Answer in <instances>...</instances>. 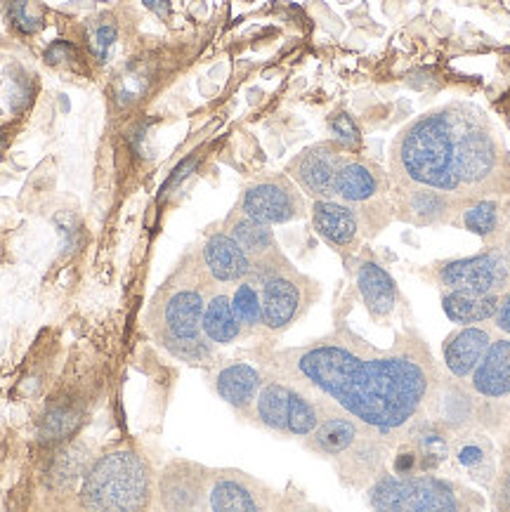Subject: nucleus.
<instances>
[{"label": "nucleus", "instance_id": "obj_1", "mask_svg": "<svg viewBox=\"0 0 510 512\" xmlns=\"http://www.w3.org/2000/svg\"><path fill=\"white\" fill-rule=\"evenodd\" d=\"M270 369L312 387L392 442L430 411L444 378L414 326H404L395 343L381 350L340 324L329 336L274 352Z\"/></svg>", "mask_w": 510, "mask_h": 512}, {"label": "nucleus", "instance_id": "obj_2", "mask_svg": "<svg viewBox=\"0 0 510 512\" xmlns=\"http://www.w3.org/2000/svg\"><path fill=\"white\" fill-rule=\"evenodd\" d=\"M392 185L409 182L461 196L456 168V102L414 118L392 142Z\"/></svg>", "mask_w": 510, "mask_h": 512}, {"label": "nucleus", "instance_id": "obj_3", "mask_svg": "<svg viewBox=\"0 0 510 512\" xmlns=\"http://www.w3.org/2000/svg\"><path fill=\"white\" fill-rule=\"evenodd\" d=\"M303 444L312 454L333 463L345 487L366 489L383 470H388L392 446L397 442L329 402L324 418Z\"/></svg>", "mask_w": 510, "mask_h": 512}, {"label": "nucleus", "instance_id": "obj_4", "mask_svg": "<svg viewBox=\"0 0 510 512\" xmlns=\"http://www.w3.org/2000/svg\"><path fill=\"white\" fill-rule=\"evenodd\" d=\"M206 281L204 267L180 274L161 288L149 312L156 343L185 364H206L213 359V345L201 331L208 298Z\"/></svg>", "mask_w": 510, "mask_h": 512}, {"label": "nucleus", "instance_id": "obj_5", "mask_svg": "<svg viewBox=\"0 0 510 512\" xmlns=\"http://www.w3.org/2000/svg\"><path fill=\"white\" fill-rule=\"evenodd\" d=\"M456 168L463 201L499 194L506 177V152L494 123L468 102H456Z\"/></svg>", "mask_w": 510, "mask_h": 512}, {"label": "nucleus", "instance_id": "obj_6", "mask_svg": "<svg viewBox=\"0 0 510 512\" xmlns=\"http://www.w3.org/2000/svg\"><path fill=\"white\" fill-rule=\"evenodd\" d=\"M154 475L149 463L130 449H116L85 470L81 505L85 510L133 512L152 505Z\"/></svg>", "mask_w": 510, "mask_h": 512}, {"label": "nucleus", "instance_id": "obj_7", "mask_svg": "<svg viewBox=\"0 0 510 512\" xmlns=\"http://www.w3.org/2000/svg\"><path fill=\"white\" fill-rule=\"evenodd\" d=\"M364 491L369 508L388 512H459L482 505L473 489L437 472L395 475L383 470Z\"/></svg>", "mask_w": 510, "mask_h": 512}, {"label": "nucleus", "instance_id": "obj_8", "mask_svg": "<svg viewBox=\"0 0 510 512\" xmlns=\"http://www.w3.org/2000/svg\"><path fill=\"white\" fill-rule=\"evenodd\" d=\"M253 277L260 284L263 298L265 333L281 336L310 312L317 303L319 286L300 274L284 255L253 267Z\"/></svg>", "mask_w": 510, "mask_h": 512}, {"label": "nucleus", "instance_id": "obj_9", "mask_svg": "<svg viewBox=\"0 0 510 512\" xmlns=\"http://www.w3.org/2000/svg\"><path fill=\"white\" fill-rule=\"evenodd\" d=\"M333 199L348 203L359 213L364 229L378 232L395 218L392 213V182L374 161L350 154L336 175Z\"/></svg>", "mask_w": 510, "mask_h": 512}, {"label": "nucleus", "instance_id": "obj_10", "mask_svg": "<svg viewBox=\"0 0 510 512\" xmlns=\"http://www.w3.org/2000/svg\"><path fill=\"white\" fill-rule=\"evenodd\" d=\"M423 277L440 291L501 295L510 288V262L499 246H487L482 253L468 255V258L435 262Z\"/></svg>", "mask_w": 510, "mask_h": 512}, {"label": "nucleus", "instance_id": "obj_11", "mask_svg": "<svg viewBox=\"0 0 510 512\" xmlns=\"http://www.w3.org/2000/svg\"><path fill=\"white\" fill-rule=\"evenodd\" d=\"M239 213L265 225H289L307 215L305 196L289 175L265 177L244 189L239 201Z\"/></svg>", "mask_w": 510, "mask_h": 512}, {"label": "nucleus", "instance_id": "obj_12", "mask_svg": "<svg viewBox=\"0 0 510 512\" xmlns=\"http://www.w3.org/2000/svg\"><path fill=\"white\" fill-rule=\"evenodd\" d=\"M463 203L466 201L461 196L435 187L409 185V182L392 185V213L411 227L454 225Z\"/></svg>", "mask_w": 510, "mask_h": 512}, {"label": "nucleus", "instance_id": "obj_13", "mask_svg": "<svg viewBox=\"0 0 510 512\" xmlns=\"http://www.w3.org/2000/svg\"><path fill=\"white\" fill-rule=\"evenodd\" d=\"M350 152H345L336 140L317 142L300 152L296 159L289 163L286 173L296 182L300 192L317 199H333V187H336V175L340 166L348 161Z\"/></svg>", "mask_w": 510, "mask_h": 512}, {"label": "nucleus", "instance_id": "obj_14", "mask_svg": "<svg viewBox=\"0 0 510 512\" xmlns=\"http://www.w3.org/2000/svg\"><path fill=\"white\" fill-rule=\"evenodd\" d=\"M213 470L192 461H173L163 468L156 482L161 508L166 510H196L206 508L208 487Z\"/></svg>", "mask_w": 510, "mask_h": 512}, {"label": "nucleus", "instance_id": "obj_15", "mask_svg": "<svg viewBox=\"0 0 510 512\" xmlns=\"http://www.w3.org/2000/svg\"><path fill=\"white\" fill-rule=\"evenodd\" d=\"M274 505V494L263 482L241 470H213L206 508L215 512H258Z\"/></svg>", "mask_w": 510, "mask_h": 512}, {"label": "nucleus", "instance_id": "obj_16", "mask_svg": "<svg viewBox=\"0 0 510 512\" xmlns=\"http://www.w3.org/2000/svg\"><path fill=\"white\" fill-rule=\"evenodd\" d=\"M496 333L499 331H496L492 321L459 326L456 331H451L442 343V361L449 376L461 380V383H468V378L473 376L475 366L485 357Z\"/></svg>", "mask_w": 510, "mask_h": 512}, {"label": "nucleus", "instance_id": "obj_17", "mask_svg": "<svg viewBox=\"0 0 510 512\" xmlns=\"http://www.w3.org/2000/svg\"><path fill=\"white\" fill-rule=\"evenodd\" d=\"M310 218L319 239H324L331 248H336L340 253L357 251L364 225L357 210L348 203L338 199H317L312 201Z\"/></svg>", "mask_w": 510, "mask_h": 512}, {"label": "nucleus", "instance_id": "obj_18", "mask_svg": "<svg viewBox=\"0 0 510 512\" xmlns=\"http://www.w3.org/2000/svg\"><path fill=\"white\" fill-rule=\"evenodd\" d=\"M355 281L364 310L369 312V317L374 319L376 324H385V321H390L397 312H400V286H397L392 274L376 258L366 255V258L359 260Z\"/></svg>", "mask_w": 510, "mask_h": 512}, {"label": "nucleus", "instance_id": "obj_19", "mask_svg": "<svg viewBox=\"0 0 510 512\" xmlns=\"http://www.w3.org/2000/svg\"><path fill=\"white\" fill-rule=\"evenodd\" d=\"M201 267L215 286H234L253 274V260L225 229L208 234L201 246Z\"/></svg>", "mask_w": 510, "mask_h": 512}, {"label": "nucleus", "instance_id": "obj_20", "mask_svg": "<svg viewBox=\"0 0 510 512\" xmlns=\"http://www.w3.org/2000/svg\"><path fill=\"white\" fill-rule=\"evenodd\" d=\"M451 461L480 487H492L499 456H496L494 442L482 432V428L454 432V437H451Z\"/></svg>", "mask_w": 510, "mask_h": 512}, {"label": "nucleus", "instance_id": "obj_21", "mask_svg": "<svg viewBox=\"0 0 510 512\" xmlns=\"http://www.w3.org/2000/svg\"><path fill=\"white\" fill-rule=\"evenodd\" d=\"M265 383V373L248 361H230L213 376V390L222 402L241 416H251L255 397Z\"/></svg>", "mask_w": 510, "mask_h": 512}, {"label": "nucleus", "instance_id": "obj_22", "mask_svg": "<svg viewBox=\"0 0 510 512\" xmlns=\"http://www.w3.org/2000/svg\"><path fill=\"white\" fill-rule=\"evenodd\" d=\"M485 402H501L510 397V338L496 333L473 376L466 383Z\"/></svg>", "mask_w": 510, "mask_h": 512}, {"label": "nucleus", "instance_id": "obj_23", "mask_svg": "<svg viewBox=\"0 0 510 512\" xmlns=\"http://www.w3.org/2000/svg\"><path fill=\"white\" fill-rule=\"evenodd\" d=\"M402 437L414 444L425 472H437L444 463L451 461V437H454V432L430 413L411 423Z\"/></svg>", "mask_w": 510, "mask_h": 512}, {"label": "nucleus", "instance_id": "obj_24", "mask_svg": "<svg viewBox=\"0 0 510 512\" xmlns=\"http://www.w3.org/2000/svg\"><path fill=\"white\" fill-rule=\"evenodd\" d=\"M508 220L510 206H506V201L496 194L466 201L459 213V222L463 229L480 236L487 246H492L494 241L499 239V234L503 232V227L508 225Z\"/></svg>", "mask_w": 510, "mask_h": 512}, {"label": "nucleus", "instance_id": "obj_25", "mask_svg": "<svg viewBox=\"0 0 510 512\" xmlns=\"http://www.w3.org/2000/svg\"><path fill=\"white\" fill-rule=\"evenodd\" d=\"M201 331L213 347H227L246 338L244 326L239 324L237 314L232 310V298L227 291L208 293L204 307V321Z\"/></svg>", "mask_w": 510, "mask_h": 512}, {"label": "nucleus", "instance_id": "obj_26", "mask_svg": "<svg viewBox=\"0 0 510 512\" xmlns=\"http://www.w3.org/2000/svg\"><path fill=\"white\" fill-rule=\"evenodd\" d=\"M225 232L230 234L241 246V251L253 260V267L263 265V262H270L281 255L277 236H274L272 227L265 225V222L246 218L239 210L232 215V220L227 222Z\"/></svg>", "mask_w": 510, "mask_h": 512}, {"label": "nucleus", "instance_id": "obj_27", "mask_svg": "<svg viewBox=\"0 0 510 512\" xmlns=\"http://www.w3.org/2000/svg\"><path fill=\"white\" fill-rule=\"evenodd\" d=\"M503 295V293H501ZM501 295H468L454 291H440L442 310L456 326L487 324L499 310Z\"/></svg>", "mask_w": 510, "mask_h": 512}, {"label": "nucleus", "instance_id": "obj_28", "mask_svg": "<svg viewBox=\"0 0 510 512\" xmlns=\"http://www.w3.org/2000/svg\"><path fill=\"white\" fill-rule=\"evenodd\" d=\"M232 310L237 314L239 324L244 326L246 336L253 333H265V319H263V298H260V284L258 279L248 277L239 284H234V291L230 293Z\"/></svg>", "mask_w": 510, "mask_h": 512}, {"label": "nucleus", "instance_id": "obj_29", "mask_svg": "<svg viewBox=\"0 0 510 512\" xmlns=\"http://www.w3.org/2000/svg\"><path fill=\"white\" fill-rule=\"evenodd\" d=\"M329 130H331V140H336L345 152L357 154L364 144V135L362 128L357 126V121L352 118L348 111H338L329 118Z\"/></svg>", "mask_w": 510, "mask_h": 512}, {"label": "nucleus", "instance_id": "obj_30", "mask_svg": "<svg viewBox=\"0 0 510 512\" xmlns=\"http://www.w3.org/2000/svg\"><path fill=\"white\" fill-rule=\"evenodd\" d=\"M83 468L85 454L78 446H69L67 451H62L55 465H52V482H55L57 487H69V484H74L76 477L85 475Z\"/></svg>", "mask_w": 510, "mask_h": 512}, {"label": "nucleus", "instance_id": "obj_31", "mask_svg": "<svg viewBox=\"0 0 510 512\" xmlns=\"http://www.w3.org/2000/svg\"><path fill=\"white\" fill-rule=\"evenodd\" d=\"M489 491H492L494 508L510 510V439L503 444L499 463H496V477Z\"/></svg>", "mask_w": 510, "mask_h": 512}, {"label": "nucleus", "instance_id": "obj_32", "mask_svg": "<svg viewBox=\"0 0 510 512\" xmlns=\"http://www.w3.org/2000/svg\"><path fill=\"white\" fill-rule=\"evenodd\" d=\"M8 15L15 29L22 31V34H38L43 26L41 12L34 8L31 0H10Z\"/></svg>", "mask_w": 510, "mask_h": 512}, {"label": "nucleus", "instance_id": "obj_33", "mask_svg": "<svg viewBox=\"0 0 510 512\" xmlns=\"http://www.w3.org/2000/svg\"><path fill=\"white\" fill-rule=\"evenodd\" d=\"M78 418L69 409H55L43 420V439H64L76 430Z\"/></svg>", "mask_w": 510, "mask_h": 512}, {"label": "nucleus", "instance_id": "obj_34", "mask_svg": "<svg viewBox=\"0 0 510 512\" xmlns=\"http://www.w3.org/2000/svg\"><path fill=\"white\" fill-rule=\"evenodd\" d=\"M55 225H57V232H60V236H62L64 253L76 251L78 241H81V225H78V220L74 218V215L60 213L55 218Z\"/></svg>", "mask_w": 510, "mask_h": 512}, {"label": "nucleus", "instance_id": "obj_35", "mask_svg": "<svg viewBox=\"0 0 510 512\" xmlns=\"http://www.w3.org/2000/svg\"><path fill=\"white\" fill-rule=\"evenodd\" d=\"M116 43V26L114 24H100L95 26L93 36H90V48L100 59L109 55V50L114 48Z\"/></svg>", "mask_w": 510, "mask_h": 512}, {"label": "nucleus", "instance_id": "obj_36", "mask_svg": "<svg viewBox=\"0 0 510 512\" xmlns=\"http://www.w3.org/2000/svg\"><path fill=\"white\" fill-rule=\"evenodd\" d=\"M494 328L499 333H503V336L510 338V288L506 293L501 295V303H499V310H496L494 319H492Z\"/></svg>", "mask_w": 510, "mask_h": 512}, {"label": "nucleus", "instance_id": "obj_37", "mask_svg": "<svg viewBox=\"0 0 510 512\" xmlns=\"http://www.w3.org/2000/svg\"><path fill=\"white\" fill-rule=\"evenodd\" d=\"M69 59H74V48H71V45L64 43V41L52 43L50 48L45 50V62L52 64V67L69 62Z\"/></svg>", "mask_w": 510, "mask_h": 512}, {"label": "nucleus", "instance_id": "obj_38", "mask_svg": "<svg viewBox=\"0 0 510 512\" xmlns=\"http://www.w3.org/2000/svg\"><path fill=\"white\" fill-rule=\"evenodd\" d=\"M147 10H152L159 19H168L170 17V0H142Z\"/></svg>", "mask_w": 510, "mask_h": 512}, {"label": "nucleus", "instance_id": "obj_39", "mask_svg": "<svg viewBox=\"0 0 510 512\" xmlns=\"http://www.w3.org/2000/svg\"><path fill=\"white\" fill-rule=\"evenodd\" d=\"M194 168V161H187V163H182V166L175 170L173 175H170V180H168V185H163V192H168L170 187H175V185H180V180L182 177H187L189 175V170Z\"/></svg>", "mask_w": 510, "mask_h": 512}, {"label": "nucleus", "instance_id": "obj_40", "mask_svg": "<svg viewBox=\"0 0 510 512\" xmlns=\"http://www.w3.org/2000/svg\"><path fill=\"white\" fill-rule=\"evenodd\" d=\"M492 246H499L501 253L506 255V260L510 262V220H508V225L503 227V232L499 234V239H496Z\"/></svg>", "mask_w": 510, "mask_h": 512}, {"label": "nucleus", "instance_id": "obj_41", "mask_svg": "<svg viewBox=\"0 0 510 512\" xmlns=\"http://www.w3.org/2000/svg\"><path fill=\"white\" fill-rule=\"evenodd\" d=\"M0 149H3V135H0Z\"/></svg>", "mask_w": 510, "mask_h": 512}]
</instances>
